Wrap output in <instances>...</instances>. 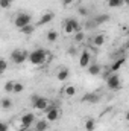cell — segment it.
I'll use <instances>...</instances> for the list:
<instances>
[{
    "instance_id": "obj_3",
    "label": "cell",
    "mask_w": 129,
    "mask_h": 131,
    "mask_svg": "<svg viewBox=\"0 0 129 131\" xmlns=\"http://www.w3.org/2000/svg\"><path fill=\"white\" fill-rule=\"evenodd\" d=\"M106 85L111 89V90H120L122 89V82H120V78L117 73H112L106 78Z\"/></svg>"
},
{
    "instance_id": "obj_17",
    "label": "cell",
    "mask_w": 129,
    "mask_h": 131,
    "mask_svg": "<svg viewBox=\"0 0 129 131\" xmlns=\"http://www.w3.org/2000/svg\"><path fill=\"white\" fill-rule=\"evenodd\" d=\"M0 107L3 108V110H9L11 107H12V99L9 98H3L0 101Z\"/></svg>"
},
{
    "instance_id": "obj_23",
    "label": "cell",
    "mask_w": 129,
    "mask_h": 131,
    "mask_svg": "<svg viewBox=\"0 0 129 131\" xmlns=\"http://www.w3.org/2000/svg\"><path fill=\"white\" fill-rule=\"evenodd\" d=\"M24 90V85L21 82H14V89H12V93H21Z\"/></svg>"
},
{
    "instance_id": "obj_25",
    "label": "cell",
    "mask_w": 129,
    "mask_h": 131,
    "mask_svg": "<svg viewBox=\"0 0 129 131\" xmlns=\"http://www.w3.org/2000/svg\"><path fill=\"white\" fill-rule=\"evenodd\" d=\"M65 95H67V96H74V95H76V87L67 85V87H65Z\"/></svg>"
},
{
    "instance_id": "obj_9",
    "label": "cell",
    "mask_w": 129,
    "mask_h": 131,
    "mask_svg": "<svg viewBox=\"0 0 129 131\" xmlns=\"http://www.w3.org/2000/svg\"><path fill=\"white\" fill-rule=\"evenodd\" d=\"M90 61H91V55L88 50H84L81 53V58H79V66L81 67H88L90 66Z\"/></svg>"
},
{
    "instance_id": "obj_15",
    "label": "cell",
    "mask_w": 129,
    "mask_h": 131,
    "mask_svg": "<svg viewBox=\"0 0 129 131\" xmlns=\"http://www.w3.org/2000/svg\"><path fill=\"white\" fill-rule=\"evenodd\" d=\"M91 41H93V44H94L96 47H100V46L105 43V35H103V34H99V35H96Z\"/></svg>"
},
{
    "instance_id": "obj_28",
    "label": "cell",
    "mask_w": 129,
    "mask_h": 131,
    "mask_svg": "<svg viewBox=\"0 0 129 131\" xmlns=\"http://www.w3.org/2000/svg\"><path fill=\"white\" fill-rule=\"evenodd\" d=\"M78 12H79L82 17H88V9H87L85 6H81V8L78 9Z\"/></svg>"
},
{
    "instance_id": "obj_22",
    "label": "cell",
    "mask_w": 129,
    "mask_h": 131,
    "mask_svg": "<svg viewBox=\"0 0 129 131\" xmlns=\"http://www.w3.org/2000/svg\"><path fill=\"white\" fill-rule=\"evenodd\" d=\"M96 128V122L93 121V119H88L87 122H85V130L87 131H94Z\"/></svg>"
},
{
    "instance_id": "obj_10",
    "label": "cell",
    "mask_w": 129,
    "mask_h": 131,
    "mask_svg": "<svg viewBox=\"0 0 129 131\" xmlns=\"http://www.w3.org/2000/svg\"><path fill=\"white\" fill-rule=\"evenodd\" d=\"M53 12H46V14H43L41 15V18L38 20V26H43V25H47V23H50L52 20H53Z\"/></svg>"
},
{
    "instance_id": "obj_34",
    "label": "cell",
    "mask_w": 129,
    "mask_h": 131,
    "mask_svg": "<svg viewBox=\"0 0 129 131\" xmlns=\"http://www.w3.org/2000/svg\"><path fill=\"white\" fill-rule=\"evenodd\" d=\"M31 131H38V130H31Z\"/></svg>"
},
{
    "instance_id": "obj_2",
    "label": "cell",
    "mask_w": 129,
    "mask_h": 131,
    "mask_svg": "<svg viewBox=\"0 0 129 131\" xmlns=\"http://www.w3.org/2000/svg\"><path fill=\"white\" fill-rule=\"evenodd\" d=\"M81 31V25L74 18H68L64 23V32L65 34H76Z\"/></svg>"
},
{
    "instance_id": "obj_32",
    "label": "cell",
    "mask_w": 129,
    "mask_h": 131,
    "mask_svg": "<svg viewBox=\"0 0 129 131\" xmlns=\"http://www.w3.org/2000/svg\"><path fill=\"white\" fill-rule=\"evenodd\" d=\"M68 53H70V55H74V53H76V49H74V47H70V49H68Z\"/></svg>"
},
{
    "instance_id": "obj_29",
    "label": "cell",
    "mask_w": 129,
    "mask_h": 131,
    "mask_svg": "<svg viewBox=\"0 0 129 131\" xmlns=\"http://www.w3.org/2000/svg\"><path fill=\"white\" fill-rule=\"evenodd\" d=\"M11 6V3L8 2V0H0V8H3V9H8Z\"/></svg>"
},
{
    "instance_id": "obj_13",
    "label": "cell",
    "mask_w": 129,
    "mask_h": 131,
    "mask_svg": "<svg viewBox=\"0 0 129 131\" xmlns=\"http://www.w3.org/2000/svg\"><path fill=\"white\" fill-rule=\"evenodd\" d=\"M106 21H109V15H108V14H100V15L94 17V20H93L94 26H99V25H102V23H106Z\"/></svg>"
},
{
    "instance_id": "obj_14",
    "label": "cell",
    "mask_w": 129,
    "mask_h": 131,
    "mask_svg": "<svg viewBox=\"0 0 129 131\" xmlns=\"http://www.w3.org/2000/svg\"><path fill=\"white\" fill-rule=\"evenodd\" d=\"M68 76H70V72H68V69H61V70L56 73V79H58V81H65Z\"/></svg>"
},
{
    "instance_id": "obj_27",
    "label": "cell",
    "mask_w": 129,
    "mask_h": 131,
    "mask_svg": "<svg viewBox=\"0 0 129 131\" xmlns=\"http://www.w3.org/2000/svg\"><path fill=\"white\" fill-rule=\"evenodd\" d=\"M85 40V35H84V32H76L74 34V41H84Z\"/></svg>"
},
{
    "instance_id": "obj_26",
    "label": "cell",
    "mask_w": 129,
    "mask_h": 131,
    "mask_svg": "<svg viewBox=\"0 0 129 131\" xmlns=\"http://www.w3.org/2000/svg\"><path fill=\"white\" fill-rule=\"evenodd\" d=\"M12 89H14V81H8L5 84V92L6 93H12Z\"/></svg>"
},
{
    "instance_id": "obj_16",
    "label": "cell",
    "mask_w": 129,
    "mask_h": 131,
    "mask_svg": "<svg viewBox=\"0 0 129 131\" xmlns=\"http://www.w3.org/2000/svg\"><path fill=\"white\" fill-rule=\"evenodd\" d=\"M20 32L24 34V35H32L35 32V28H33V25H26V26L20 28Z\"/></svg>"
},
{
    "instance_id": "obj_6",
    "label": "cell",
    "mask_w": 129,
    "mask_h": 131,
    "mask_svg": "<svg viewBox=\"0 0 129 131\" xmlns=\"http://www.w3.org/2000/svg\"><path fill=\"white\" fill-rule=\"evenodd\" d=\"M33 121H35V114L33 113H26V114H23L21 116V119H20V124H21V130H26L28 127H31L33 124Z\"/></svg>"
},
{
    "instance_id": "obj_31",
    "label": "cell",
    "mask_w": 129,
    "mask_h": 131,
    "mask_svg": "<svg viewBox=\"0 0 129 131\" xmlns=\"http://www.w3.org/2000/svg\"><path fill=\"white\" fill-rule=\"evenodd\" d=\"M0 131H8V124L0 122Z\"/></svg>"
},
{
    "instance_id": "obj_30",
    "label": "cell",
    "mask_w": 129,
    "mask_h": 131,
    "mask_svg": "<svg viewBox=\"0 0 129 131\" xmlns=\"http://www.w3.org/2000/svg\"><path fill=\"white\" fill-rule=\"evenodd\" d=\"M76 0H62V5L64 6H70V5H73Z\"/></svg>"
},
{
    "instance_id": "obj_24",
    "label": "cell",
    "mask_w": 129,
    "mask_h": 131,
    "mask_svg": "<svg viewBox=\"0 0 129 131\" xmlns=\"http://www.w3.org/2000/svg\"><path fill=\"white\" fill-rule=\"evenodd\" d=\"M8 70V61L5 58H0V75H3Z\"/></svg>"
},
{
    "instance_id": "obj_20",
    "label": "cell",
    "mask_w": 129,
    "mask_h": 131,
    "mask_svg": "<svg viewBox=\"0 0 129 131\" xmlns=\"http://www.w3.org/2000/svg\"><path fill=\"white\" fill-rule=\"evenodd\" d=\"M58 32L56 31H49L47 32V41H50V43H55L56 40H58Z\"/></svg>"
},
{
    "instance_id": "obj_1",
    "label": "cell",
    "mask_w": 129,
    "mask_h": 131,
    "mask_svg": "<svg viewBox=\"0 0 129 131\" xmlns=\"http://www.w3.org/2000/svg\"><path fill=\"white\" fill-rule=\"evenodd\" d=\"M46 58H47V52L44 49H36L31 53H28V60L32 63V64H43L46 63Z\"/></svg>"
},
{
    "instance_id": "obj_12",
    "label": "cell",
    "mask_w": 129,
    "mask_h": 131,
    "mask_svg": "<svg viewBox=\"0 0 129 131\" xmlns=\"http://www.w3.org/2000/svg\"><path fill=\"white\" fill-rule=\"evenodd\" d=\"M82 102H85V104H96V102H99V95H96V93H87L82 98Z\"/></svg>"
},
{
    "instance_id": "obj_7",
    "label": "cell",
    "mask_w": 129,
    "mask_h": 131,
    "mask_svg": "<svg viewBox=\"0 0 129 131\" xmlns=\"http://www.w3.org/2000/svg\"><path fill=\"white\" fill-rule=\"evenodd\" d=\"M59 114H61L59 108L53 107V108H50V110L47 111V114H46V121H47V122H55V121L59 119Z\"/></svg>"
},
{
    "instance_id": "obj_33",
    "label": "cell",
    "mask_w": 129,
    "mask_h": 131,
    "mask_svg": "<svg viewBox=\"0 0 129 131\" xmlns=\"http://www.w3.org/2000/svg\"><path fill=\"white\" fill-rule=\"evenodd\" d=\"M8 2H9V3H12V2H14V0H8Z\"/></svg>"
},
{
    "instance_id": "obj_21",
    "label": "cell",
    "mask_w": 129,
    "mask_h": 131,
    "mask_svg": "<svg viewBox=\"0 0 129 131\" xmlns=\"http://www.w3.org/2000/svg\"><path fill=\"white\" fill-rule=\"evenodd\" d=\"M125 3V0H108V6L109 8H119Z\"/></svg>"
},
{
    "instance_id": "obj_5",
    "label": "cell",
    "mask_w": 129,
    "mask_h": 131,
    "mask_svg": "<svg viewBox=\"0 0 129 131\" xmlns=\"http://www.w3.org/2000/svg\"><path fill=\"white\" fill-rule=\"evenodd\" d=\"M11 60H12L15 64H21V63H24V61L28 60V52L20 50V49H15V50H12V53H11Z\"/></svg>"
},
{
    "instance_id": "obj_8",
    "label": "cell",
    "mask_w": 129,
    "mask_h": 131,
    "mask_svg": "<svg viewBox=\"0 0 129 131\" xmlns=\"http://www.w3.org/2000/svg\"><path fill=\"white\" fill-rule=\"evenodd\" d=\"M47 105H49V101L46 98H40L36 99L35 102H32V107L35 110H40V111H43V110H47Z\"/></svg>"
},
{
    "instance_id": "obj_18",
    "label": "cell",
    "mask_w": 129,
    "mask_h": 131,
    "mask_svg": "<svg viewBox=\"0 0 129 131\" xmlns=\"http://www.w3.org/2000/svg\"><path fill=\"white\" fill-rule=\"evenodd\" d=\"M100 66L99 64H93V66H88V73L90 75H93V76H96V75H99L100 73Z\"/></svg>"
},
{
    "instance_id": "obj_4",
    "label": "cell",
    "mask_w": 129,
    "mask_h": 131,
    "mask_svg": "<svg viewBox=\"0 0 129 131\" xmlns=\"http://www.w3.org/2000/svg\"><path fill=\"white\" fill-rule=\"evenodd\" d=\"M31 15L29 14H26V12H20L17 17H15V20H14V23H15V26L20 29V28H23V26H26V25H31Z\"/></svg>"
},
{
    "instance_id": "obj_11",
    "label": "cell",
    "mask_w": 129,
    "mask_h": 131,
    "mask_svg": "<svg viewBox=\"0 0 129 131\" xmlns=\"http://www.w3.org/2000/svg\"><path fill=\"white\" fill-rule=\"evenodd\" d=\"M125 63H126V58H125V57H120L117 61L112 63V66H111V72H112V73H117V72L122 69V66L125 64Z\"/></svg>"
},
{
    "instance_id": "obj_19",
    "label": "cell",
    "mask_w": 129,
    "mask_h": 131,
    "mask_svg": "<svg viewBox=\"0 0 129 131\" xmlns=\"http://www.w3.org/2000/svg\"><path fill=\"white\" fill-rule=\"evenodd\" d=\"M49 128V122L47 121H38L36 122V127H35V130L38 131H46Z\"/></svg>"
}]
</instances>
